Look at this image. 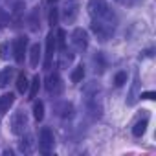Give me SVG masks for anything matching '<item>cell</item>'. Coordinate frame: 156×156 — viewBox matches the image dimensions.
I'll use <instances>...</instances> for the list:
<instances>
[{
  "instance_id": "6da1fadb",
  "label": "cell",
  "mask_w": 156,
  "mask_h": 156,
  "mask_svg": "<svg viewBox=\"0 0 156 156\" xmlns=\"http://www.w3.org/2000/svg\"><path fill=\"white\" fill-rule=\"evenodd\" d=\"M92 31L101 39V41H107L112 37L114 33V15H107L103 19H92V24H90Z\"/></svg>"
},
{
  "instance_id": "7a4b0ae2",
  "label": "cell",
  "mask_w": 156,
  "mask_h": 156,
  "mask_svg": "<svg viewBox=\"0 0 156 156\" xmlns=\"http://www.w3.org/2000/svg\"><path fill=\"white\" fill-rule=\"evenodd\" d=\"M88 13L92 15V19H103L112 11L107 4V0H88Z\"/></svg>"
},
{
  "instance_id": "3957f363",
  "label": "cell",
  "mask_w": 156,
  "mask_h": 156,
  "mask_svg": "<svg viewBox=\"0 0 156 156\" xmlns=\"http://www.w3.org/2000/svg\"><path fill=\"white\" fill-rule=\"evenodd\" d=\"M53 145H55V136L51 132V129L44 127L41 130V138H39V147H41V152L42 154H50L53 151Z\"/></svg>"
},
{
  "instance_id": "277c9868",
  "label": "cell",
  "mask_w": 156,
  "mask_h": 156,
  "mask_svg": "<svg viewBox=\"0 0 156 156\" xmlns=\"http://www.w3.org/2000/svg\"><path fill=\"white\" fill-rule=\"evenodd\" d=\"M28 127V116L24 110H17L13 116H11V132L13 134H22Z\"/></svg>"
},
{
  "instance_id": "5b68a950",
  "label": "cell",
  "mask_w": 156,
  "mask_h": 156,
  "mask_svg": "<svg viewBox=\"0 0 156 156\" xmlns=\"http://www.w3.org/2000/svg\"><path fill=\"white\" fill-rule=\"evenodd\" d=\"M72 44L75 46L77 51L87 50V46H88V35H87V31L83 28H75L73 30V33H72Z\"/></svg>"
},
{
  "instance_id": "8992f818",
  "label": "cell",
  "mask_w": 156,
  "mask_h": 156,
  "mask_svg": "<svg viewBox=\"0 0 156 156\" xmlns=\"http://www.w3.org/2000/svg\"><path fill=\"white\" fill-rule=\"evenodd\" d=\"M53 51H55V35L53 31H50L46 35V53H44V70L51 68L53 62Z\"/></svg>"
},
{
  "instance_id": "52a82bcc",
  "label": "cell",
  "mask_w": 156,
  "mask_h": 156,
  "mask_svg": "<svg viewBox=\"0 0 156 156\" xmlns=\"http://www.w3.org/2000/svg\"><path fill=\"white\" fill-rule=\"evenodd\" d=\"M26 48H28V37H17L15 42H13V57H15V61L19 64L24 62Z\"/></svg>"
},
{
  "instance_id": "ba28073f",
  "label": "cell",
  "mask_w": 156,
  "mask_h": 156,
  "mask_svg": "<svg viewBox=\"0 0 156 156\" xmlns=\"http://www.w3.org/2000/svg\"><path fill=\"white\" fill-rule=\"evenodd\" d=\"M77 13H79V2H77V0H68L62 8V19L68 24H72L77 19Z\"/></svg>"
},
{
  "instance_id": "9c48e42d",
  "label": "cell",
  "mask_w": 156,
  "mask_h": 156,
  "mask_svg": "<svg viewBox=\"0 0 156 156\" xmlns=\"http://www.w3.org/2000/svg\"><path fill=\"white\" fill-rule=\"evenodd\" d=\"M46 90L51 96H59L62 92V81H61L59 73H50L46 77Z\"/></svg>"
},
{
  "instance_id": "30bf717a",
  "label": "cell",
  "mask_w": 156,
  "mask_h": 156,
  "mask_svg": "<svg viewBox=\"0 0 156 156\" xmlns=\"http://www.w3.org/2000/svg\"><path fill=\"white\" fill-rule=\"evenodd\" d=\"M138 88H140V77H138V73H134V79H132V87H130V92H129V96H127V105H136V101L140 99V92H138Z\"/></svg>"
},
{
  "instance_id": "8fae6325",
  "label": "cell",
  "mask_w": 156,
  "mask_h": 156,
  "mask_svg": "<svg viewBox=\"0 0 156 156\" xmlns=\"http://www.w3.org/2000/svg\"><path fill=\"white\" fill-rule=\"evenodd\" d=\"M22 13H24V2H19L13 6V9H11V20H13V26L15 28H19L20 26V22H22Z\"/></svg>"
},
{
  "instance_id": "7c38bea8",
  "label": "cell",
  "mask_w": 156,
  "mask_h": 156,
  "mask_svg": "<svg viewBox=\"0 0 156 156\" xmlns=\"http://www.w3.org/2000/svg\"><path fill=\"white\" fill-rule=\"evenodd\" d=\"M15 103V96L9 92V94H4L2 98H0V112L2 114H6L9 108H11V105Z\"/></svg>"
},
{
  "instance_id": "4fadbf2b",
  "label": "cell",
  "mask_w": 156,
  "mask_h": 156,
  "mask_svg": "<svg viewBox=\"0 0 156 156\" xmlns=\"http://www.w3.org/2000/svg\"><path fill=\"white\" fill-rule=\"evenodd\" d=\"M39 61H41V44H33L30 48V64H31V68H37Z\"/></svg>"
},
{
  "instance_id": "5bb4252c",
  "label": "cell",
  "mask_w": 156,
  "mask_h": 156,
  "mask_svg": "<svg viewBox=\"0 0 156 156\" xmlns=\"http://www.w3.org/2000/svg\"><path fill=\"white\" fill-rule=\"evenodd\" d=\"M11 77H13V68H4L2 72H0V88H6L11 81Z\"/></svg>"
},
{
  "instance_id": "9a60e30c",
  "label": "cell",
  "mask_w": 156,
  "mask_h": 156,
  "mask_svg": "<svg viewBox=\"0 0 156 156\" xmlns=\"http://www.w3.org/2000/svg\"><path fill=\"white\" fill-rule=\"evenodd\" d=\"M83 77H85V66H83V64L75 66V68L72 70V73H70L72 83H81V81H83Z\"/></svg>"
},
{
  "instance_id": "2e32d148",
  "label": "cell",
  "mask_w": 156,
  "mask_h": 156,
  "mask_svg": "<svg viewBox=\"0 0 156 156\" xmlns=\"http://www.w3.org/2000/svg\"><path fill=\"white\" fill-rule=\"evenodd\" d=\"M39 88H41V77L39 75H35L33 77V81L30 83V101H33L35 98H37V92H39Z\"/></svg>"
},
{
  "instance_id": "e0dca14e",
  "label": "cell",
  "mask_w": 156,
  "mask_h": 156,
  "mask_svg": "<svg viewBox=\"0 0 156 156\" xmlns=\"http://www.w3.org/2000/svg\"><path fill=\"white\" fill-rule=\"evenodd\" d=\"M28 87H30L28 77L24 75V72H20V73H19V77H17V90H19L20 94H24V92L28 90Z\"/></svg>"
},
{
  "instance_id": "ac0fdd59",
  "label": "cell",
  "mask_w": 156,
  "mask_h": 156,
  "mask_svg": "<svg viewBox=\"0 0 156 156\" xmlns=\"http://www.w3.org/2000/svg\"><path fill=\"white\" fill-rule=\"evenodd\" d=\"M28 24H30V31H37L39 30V8H35L28 19Z\"/></svg>"
},
{
  "instance_id": "d6986e66",
  "label": "cell",
  "mask_w": 156,
  "mask_h": 156,
  "mask_svg": "<svg viewBox=\"0 0 156 156\" xmlns=\"http://www.w3.org/2000/svg\"><path fill=\"white\" fill-rule=\"evenodd\" d=\"M33 118L37 121H42L44 119V103L42 101H35L33 103Z\"/></svg>"
},
{
  "instance_id": "ffe728a7",
  "label": "cell",
  "mask_w": 156,
  "mask_h": 156,
  "mask_svg": "<svg viewBox=\"0 0 156 156\" xmlns=\"http://www.w3.org/2000/svg\"><path fill=\"white\" fill-rule=\"evenodd\" d=\"M145 130H147V119H140V121H136V125L132 127V134H134L136 138L143 136Z\"/></svg>"
},
{
  "instance_id": "44dd1931",
  "label": "cell",
  "mask_w": 156,
  "mask_h": 156,
  "mask_svg": "<svg viewBox=\"0 0 156 156\" xmlns=\"http://www.w3.org/2000/svg\"><path fill=\"white\" fill-rule=\"evenodd\" d=\"M73 61V53H70V51H66V48L64 50H61V59H59V66L61 68H66L70 62Z\"/></svg>"
},
{
  "instance_id": "7402d4cb",
  "label": "cell",
  "mask_w": 156,
  "mask_h": 156,
  "mask_svg": "<svg viewBox=\"0 0 156 156\" xmlns=\"http://www.w3.org/2000/svg\"><path fill=\"white\" fill-rule=\"evenodd\" d=\"M55 46L59 50H64L66 48V33L64 30H57V35H55Z\"/></svg>"
},
{
  "instance_id": "603a6c76",
  "label": "cell",
  "mask_w": 156,
  "mask_h": 156,
  "mask_svg": "<svg viewBox=\"0 0 156 156\" xmlns=\"http://www.w3.org/2000/svg\"><path fill=\"white\" fill-rule=\"evenodd\" d=\"M31 147H33L31 136H26V140H22V141L19 143V151H20V152H31Z\"/></svg>"
},
{
  "instance_id": "cb8c5ba5",
  "label": "cell",
  "mask_w": 156,
  "mask_h": 156,
  "mask_svg": "<svg viewBox=\"0 0 156 156\" xmlns=\"http://www.w3.org/2000/svg\"><path fill=\"white\" fill-rule=\"evenodd\" d=\"M57 110H59V114H61L62 118H72V112H73V107H72L70 103H62V105H61V107H59Z\"/></svg>"
},
{
  "instance_id": "d4e9b609",
  "label": "cell",
  "mask_w": 156,
  "mask_h": 156,
  "mask_svg": "<svg viewBox=\"0 0 156 156\" xmlns=\"http://www.w3.org/2000/svg\"><path fill=\"white\" fill-rule=\"evenodd\" d=\"M48 22H50V26H51V28H53V26H57V22H59V9H57V8H51V9H50Z\"/></svg>"
},
{
  "instance_id": "484cf974",
  "label": "cell",
  "mask_w": 156,
  "mask_h": 156,
  "mask_svg": "<svg viewBox=\"0 0 156 156\" xmlns=\"http://www.w3.org/2000/svg\"><path fill=\"white\" fill-rule=\"evenodd\" d=\"M125 83H127V73L125 72H118L116 77H114V85L116 87H123Z\"/></svg>"
},
{
  "instance_id": "4316f807",
  "label": "cell",
  "mask_w": 156,
  "mask_h": 156,
  "mask_svg": "<svg viewBox=\"0 0 156 156\" xmlns=\"http://www.w3.org/2000/svg\"><path fill=\"white\" fill-rule=\"evenodd\" d=\"M0 59H9V42L6 41V42H2L0 44Z\"/></svg>"
},
{
  "instance_id": "83f0119b",
  "label": "cell",
  "mask_w": 156,
  "mask_h": 156,
  "mask_svg": "<svg viewBox=\"0 0 156 156\" xmlns=\"http://www.w3.org/2000/svg\"><path fill=\"white\" fill-rule=\"evenodd\" d=\"M94 62H96V66L99 64V68H98V72L101 73V72L105 70V62H103V55H101V53H98V55L94 57Z\"/></svg>"
},
{
  "instance_id": "f1b7e54d",
  "label": "cell",
  "mask_w": 156,
  "mask_h": 156,
  "mask_svg": "<svg viewBox=\"0 0 156 156\" xmlns=\"http://www.w3.org/2000/svg\"><path fill=\"white\" fill-rule=\"evenodd\" d=\"M140 98H141V99H151V101H152V99H156V94H154V92H141Z\"/></svg>"
},
{
  "instance_id": "f546056e",
  "label": "cell",
  "mask_w": 156,
  "mask_h": 156,
  "mask_svg": "<svg viewBox=\"0 0 156 156\" xmlns=\"http://www.w3.org/2000/svg\"><path fill=\"white\" fill-rule=\"evenodd\" d=\"M121 2H125V4H129V6H132V4H136L138 0H121Z\"/></svg>"
},
{
  "instance_id": "4dcf8cb0",
  "label": "cell",
  "mask_w": 156,
  "mask_h": 156,
  "mask_svg": "<svg viewBox=\"0 0 156 156\" xmlns=\"http://www.w3.org/2000/svg\"><path fill=\"white\" fill-rule=\"evenodd\" d=\"M48 2H50V4H55V2H57V0H48Z\"/></svg>"
},
{
  "instance_id": "1f68e13d",
  "label": "cell",
  "mask_w": 156,
  "mask_h": 156,
  "mask_svg": "<svg viewBox=\"0 0 156 156\" xmlns=\"http://www.w3.org/2000/svg\"><path fill=\"white\" fill-rule=\"evenodd\" d=\"M118 2H121V0H118Z\"/></svg>"
}]
</instances>
